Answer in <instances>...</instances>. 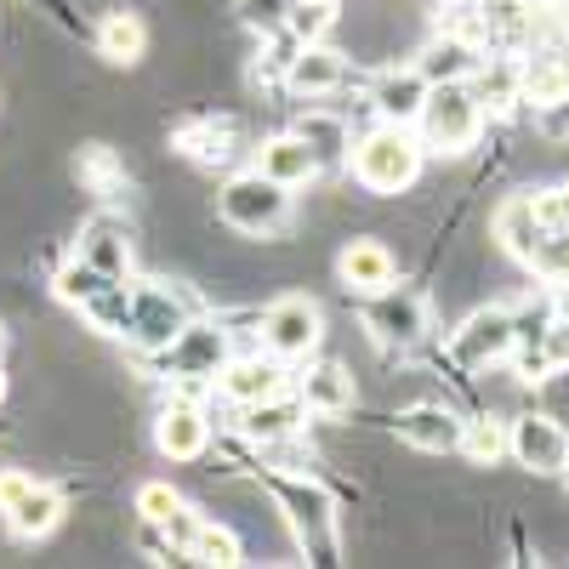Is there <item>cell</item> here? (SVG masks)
I'll return each instance as SVG.
<instances>
[{"label":"cell","mask_w":569,"mask_h":569,"mask_svg":"<svg viewBox=\"0 0 569 569\" xmlns=\"http://www.w3.org/2000/svg\"><path fill=\"white\" fill-rule=\"evenodd\" d=\"M308 421V410H302V399L284 388V393H273V399H257V405H240V433L251 439V445H279V439H297V427Z\"/></svg>","instance_id":"2e32d148"},{"label":"cell","mask_w":569,"mask_h":569,"mask_svg":"<svg viewBox=\"0 0 569 569\" xmlns=\"http://www.w3.org/2000/svg\"><path fill=\"white\" fill-rule=\"evenodd\" d=\"M410 131L421 137L427 154H467L472 142H479V131H485V103H479V91H472L467 80L427 86L421 114H416Z\"/></svg>","instance_id":"3957f363"},{"label":"cell","mask_w":569,"mask_h":569,"mask_svg":"<svg viewBox=\"0 0 569 569\" xmlns=\"http://www.w3.org/2000/svg\"><path fill=\"white\" fill-rule=\"evenodd\" d=\"M291 393L302 399V410H308V416L337 421V416H348V410H353V376H348L342 365H313Z\"/></svg>","instance_id":"44dd1931"},{"label":"cell","mask_w":569,"mask_h":569,"mask_svg":"<svg viewBox=\"0 0 569 569\" xmlns=\"http://www.w3.org/2000/svg\"><path fill=\"white\" fill-rule=\"evenodd\" d=\"M547 302H552L558 319H569V279H552V297H547Z\"/></svg>","instance_id":"f35d334b"},{"label":"cell","mask_w":569,"mask_h":569,"mask_svg":"<svg viewBox=\"0 0 569 569\" xmlns=\"http://www.w3.org/2000/svg\"><path fill=\"white\" fill-rule=\"evenodd\" d=\"M558 69H563V80H569V46H563V52H558Z\"/></svg>","instance_id":"60d3db41"},{"label":"cell","mask_w":569,"mask_h":569,"mask_svg":"<svg viewBox=\"0 0 569 569\" xmlns=\"http://www.w3.org/2000/svg\"><path fill=\"white\" fill-rule=\"evenodd\" d=\"M0 348H7V330H0Z\"/></svg>","instance_id":"ee69618b"},{"label":"cell","mask_w":569,"mask_h":569,"mask_svg":"<svg viewBox=\"0 0 569 569\" xmlns=\"http://www.w3.org/2000/svg\"><path fill=\"white\" fill-rule=\"evenodd\" d=\"M103 284H114V279H109V273H98L91 262H80V257H69V262L58 268V279H52V291H58L69 308H86L91 297L103 291Z\"/></svg>","instance_id":"83f0119b"},{"label":"cell","mask_w":569,"mask_h":569,"mask_svg":"<svg viewBox=\"0 0 569 569\" xmlns=\"http://www.w3.org/2000/svg\"><path fill=\"white\" fill-rule=\"evenodd\" d=\"M268 496L279 501L284 525H291L297 547L308 552V563H342V525H337V501H330L325 485L297 479V472H262Z\"/></svg>","instance_id":"6da1fadb"},{"label":"cell","mask_w":569,"mask_h":569,"mask_svg":"<svg viewBox=\"0 0 569 569\" xmlns=\"http://www.w3.org/2000/svg\"><path fill=\"white\" fill-rule=\"evenodd\" d=\"M525 268L541 273L547 284H552V279H569V222H558V228L541 233V246H536V257H530Z\"/></svg>","instance_id":"4dcf8cb0"},{"label":"cell","mask_w":569,"mask_h":569,"mask_svg":"<svg viewBox=\"0 0 569 569\" xmlns=\"http://www.w3.org/2000/svg\"><path fill=\"white\" fill-rule=\"evenodd\" d=\"M461 427H467V421H461L456 410H445V405H410V410L393 416V433H399L410 450H427V456H456Z\"/></svg>","instance_id":"4fadbf2b"},{"label":"cell","mask_w":569,"mask_h":569,"mask_svg":"<svg viewBox=\"0 0 569 569\" xmlns=\"http://www.w3.org/2000/svg\"><path fill=\"white\" fill-rule=\"evenodd\" d=\"M342 80H348V63H342L337 46H325V40H308L284 58V91H291V98H330Z\"/></svg>","instance_id":"7c38bea8"},{"label":"cell","mask_w":569,"mask_h":569,"mask_svg":"<svg viewBox=\"0 0 569 569\" xmlns=\"http://www.w3.org/2000/svg\"><path fill=\"white\" fill-rule=\"evenodd\" d=\"M217 211H222L228 228L251 233V240H273V233H284V222H291V188L273 182V177H262V171L251 166V171H240V177L222 182Z\"/></svg>","instance_id":"277c9868"},{"label":"cell","mask_w":569,"mask_h":569,"mask_svg":"<svg viewBox=\"0 0 569 569\" xmlns=\"http://www.w3.org/2000/svg\"><path fill=\"white\" fill-rule=\"evenodd\" d=\"M552 194H558V211L569 217V182H558V188H552Z\"/></svg>","instance_id":"ab89813d"},{"label":"cell","mask_w":569,"mask_h":569,"mask_svg":"<svg viewBox=\"0 0 569 569\" xmlns=\"http://www.w3.org/2000/svg\"><path fill=\"white\" fill-rule=\"evenodd\" d=\"M7 518V530L18 536V541H46L58 525H63V496L52 490V485H40V479H29V490L0 512Z\"/></svg>","instance_id":"d6986e66"},{"label":"cell","mask_w":569,"mask_h":569,"mask_svg":"<svg viewBox=\"0 0 569 569\" xmlns=\"http://www.w3.org/2000/svg\"><path fill=\"white\" fill-rule=\"evenodd\" d=\"M98 52H103L109 63L131 69L142 52H149V29H142V18H137V12H109V18L98 23Z\"/></svg>","instance_id":"cb8c5ba5"},{"label":"cell","mask_w":569,"mask_h":569,"mask_svg":"<svg viewBox=\"0 0 569 569\" xmlns=\"http://www.w3.org/2000/svg\"><path fill=\"white\" fill-rule=\"evenodd\" d=\"M74 257L91 262L98 273H109V279H131V240H126V228H120L114 217L86 222L80 240H74Z\"/></svg>","instance_id":"ffe728a7"},{"label":"cell","mask_w":569,"mask_h":569,"mask_svg":"<svg viewBox=\"0 0 569 569\" xmlns=\"http://www.w3.org/2000/svg\"><path fill=\"white\" fill-rule=\"evenodd\" d=\"M558 479H563V490H569V456H563V467H558Z\"/></svg>","instance_id":"b9f144b4"},{"label":"cell","mask_w":569,"mask_h":569,"mask_svg":"<svg viewBox=\"0 0 569 569\" xmlns=\"http://www.w3.org/2000/svg\"><path fill=\"white\" fill-rule=\"evenodd\" d=\"M177 149L188 160H200V166H217L233 154V120H188L177 131Z\"/></svg>","instance_id":"d4e9b609"},{"label":"cell","mask_w":569,"mask_h":569,"mask_svg":"<svg viewBox=\"0 0 569 569\" xmlns=\"http://www.w3.org/2000/svg\"><path fill=\"white\" fill-rule=\"evenodd\" d=\"M284 29H291L297 46L325 40V29H330V7H325V0H291V18H284Z\"/></svg>","instance_id":"1f68e13d"},{"label":"cell","mask_w":569,"mask_h":569,"mask_svg":"<svg viewBox=\"0 0 569 569\" xmlns=\"http://www.w3.org/2000/svg\"><path fill=\"white\" fill-rule=\"evenodd\" d=\"M421 98H427V80H421L416 63L410 69H382L376 86H370V109H376V120H388V126H416Z\"/></svg>","instance_id":"e0dca14e"},{"label":"cell","mask_w":569,"mask_h":569,"mask_svg":"<svg viewBox=\"0 0 569 569\" xmlns=\"http://www.w3.org/2000/svg\"><path fill=\"white\" fill-rule=\"evenodd\" d=\"M188 563H206V569H233L246 558V547H240V536H233L228 525H211V518H200V530H194V541H188V552H182Z\"/></svg>","instance_id":"484cf974"},{"label":"cell","mask_w":569,"mask_h":569,"mask_svg":"<svg viewBox=\"0 0 569 569\" xmlns=\"http://www.w3.org/2000/svg\"><path fill=\"white\" fill-rule=\"evenodd\" d=\"M319 337H325V313L319 302L308 297H279L268 313H262V353H273L279 365H302L319 353Z\"/></svg>","instance_id":"52a82bcc"},{"label":"cell","mask_w":569,"mask_h":569,"mask_svg":"<svg viewBox=\"0 0 569 569\" xmlns=\"http://www.w3.org/2000/svg\"><path fill=\"white\" fill-rule=\"evenodd\" d=\"M365 330L376 348H393V353H410L416 342H427V302L410 284H388V291L365 297Z\"/></svg>","instance_id":"8992f818"},{"label":"cell","mask_w":569,"mask_h":569,"mask_svg":"<svg viewBox=\"0 0 569 569\" xmlns=\"http://www.w3.org/2000/svg\"><path fill=\"white\" fill-rule=\"evenodd\" d=\"M29 479H34V472H23V467H7V472H0V512H7V507L29 490Z\"/></svg>","instance_id":"74e56055"},{"label":"cell","mask_w":569,"mask_h":569,"mask_svg":"<svg viewBox=\"0 0 569 569\" xmlns=\"http://www.w3.org/2000/svg\"><path fill=\"white\" fill-rule=\"evenodd\" d=\"M297 131L308 137V149L319 154V166H330V160H348V126H342V120H330V114H308Z\"/></svg>","instance_id":"f546056e"},{"label":"cell","mask_w":569,"mask_h":569,"mask_svg":"<svg viewBox=\"0 0 569 569\" xmlns=\"http://www.w3.org/2000/svg\"><path fill=\"white\" fill-rule=\"evenodd\" d=\"M421 137L410 126H376L365 131L359 142H348V166H353V182L370 188V194H405V188L421 177Z\"/></svg>","instance_id":"7a4b0ae2"},{"label":"cell","mask_w":569,"mask_h":569,"mask_svg":"<svg viewBox=\"0 0 569 569\" xmlns=\"http://www.w3.org/2000/svg\"><path fill=\"white\" fill-rule=\"evenodd\" d=\"M80 177L98 188V200H120V188H126V166L103 149V142H91V149H80Z\"/></svg>","instance_id":"f1b7e54d"},{"label":"cell","mask_w":569,"mask_h":569,"mask_svg":"<svg viewBox=\"0 0 569 569\" xmlns=\"http://www.w3.org/2000/svg\"><path fill=\"white\" fill-rule=\"evenodd\" d=\"M479 63H485V58H479V46L461 40V34H439V40L416 58V69H421V80H427V86L472 80V74H479Z\"/></svg>","instance_id":"603a6c76"},{"label":"cell","mask_w":569,"mask_h":569,"mask_svg":"<svg viewBox=\"0 0 569 569\" xmlns=\"http://www.w3.org/2000/svg\"><path fill=\"white\" fill-rule=\"evenodd\" d=\"M536 353H541L547 376L569 370V319H558V313H552V325L541 330V342H536Z\"/></svg>","instance_id":"e575fe53"},{"label":"cell","mask_w":569,"mask_h":569,"mask_svg":"<svg viewBox=\"0 0 569 569\" xmlns=\"http://www.w3.org/2000/svg\"><path fill=\"white\" fill-rule=\"evenodd\" d=\"M472 467H496L501 456H507V427L501 421H490V416H479V421H467L461 427V445H456Z\"/></svg>","instance_id":"4316f807"},{"label":"cell","mask_w":569,"mask_h":569,"mask_svg":"<svg viewBox=\"0 0 569 569\" xmlns=\"http://www.w3.org/2000/svg\"><path fill=\"white\" fill-rule=\"evenodd\" d=\"M154 359L177 382H217V370L228 365V330L211 319H188Z\"/></svg>","instance_id":"ba28073f"},{"label":"cell","mask_w":569,"mask_h":569,"mask_svg":"<svg viewBox=\"0 0 569 569\" xmlns=\"http://www.w3.org/2000/svg\"><path fill=\"white\" fill-rule=\"evenodd\" d=\"M337 279L348 284L353 297H376V291H388V284L399 279V262L382 240H348L342 257H337Z\"/></svg>","instance_id":"5bb4252c"},{"label":"cell","mask_w":569,"mask_h":569,"mask_svg":"<svg viewBox=\"0 0 569 569\" xmlns=\"http://www.w3.org/2000/svg\"><path fill=\"white\" fill-rule=\"evenodd\" d=\"M472 80H485V98H479L485 109H512V103H525V98H518V69H496V74H490V69L479 63V74H472Z\"/></svg>","instance_id":"836d02e7"},{"label":"cell","mask_w":569,"mask_h":569,"mask_svg":"<svg viewBox=\"0 0 569 569\" xmlns=\"http://www.w3.org/2000/svg\"><path fill=\"white\" fill-rule=\"evenodd\" d=\"M126 291H131V319H126V342L142 348V353H160L177 330L194 319V308H188L171 284L160 279H126Z\"/></svg>","instance_id":"5b68a950"},{"label":"cell","mask_w":569,"mask_h":569,"mask_svg":"<svg viewBox=\"0 0 569 569\" xmlns=\"http://www.w3.org/2000/svg\"><path fill=\"white\" fill-rule=\"evenodd\" d=\"M154 530H160V541H166V547L182 558V552H188V541H194V530H200V512L177 501V507H171V518H160Z\"/></svg>","instance_id":"d6a6232c"},{"label":"cell","mask_w":569,"mask_h":569,"mask_svg":"<svg viewBox=\"0 0 569 569\" xmlns=\"http://www.w3.org/2000/svg\"><path fill=\"white\" fill-rule=\"evenodd\" d=\"M182 496L171 490V485H142L137 490V512H142V525H160V518H171V507H177Z\"/></svg>","instance_id":"8d00e7d4"},{"label":"cell","mask_w":569,"mask_h":569,"mask_svg":"<svg viewBox=\"0 0 569 569\" xmlns=\"http://www.w3.org/2000/svg\"><path fill=\"white\" fill-rule=\"evenodd\" d=\"M257 171L273 177V182H284V188H308L319 177V154L308 149L302 131H279V137H268L262 149H257Z\"/></svg>","instance_id":"ac0fdd59"},{"label":"cell","mask_w":569,"mask_h":569,"mask_svg":"<svg viewBox=\"0 0 569 569\" xmlns=\"http://www.w3.org/2000/svg\"><path fill=\"white\" fill-rule=\"evenodd\" d=\"M154 445H160V456H171V461H200L206 445H211L206 410H200V405H166L160 421H154Z\"/></svg>","instance_id":"9a60e30c"},{"label":"cell","mask_w":569,"mask_h":569,"mask_svg":"<svg viewBox=\"0 0 569 569\" xmlns=\"http://www.w3.org/2000/svg\"><path fill=\"white\" fill-rule=\"evenodd\" d=\"M240 18L262 34H279L284 18H291V0H240Z\"/></svg>","instance_id":"d590c367"},{"label":"cell","mask_w":569,"mask_h":569,"mask_svg":"<svg viewBox=\"0 0 569 569\" xmlns=\"http://www.w3.org/2000/svg\"><path fill=\"white\" fill-rule=\"evenodd\" d=\"M512 353V308H479V313H467L461 330L450 337V359L461 370H490V365H507Z\"/></svg>","instance_id":"30bf717a"},{"label":"cell","mask_w":569,"mask_h":569,"mask_svg":"<svg viewBox=\"0 0 569 569\" xmlns=\"http://www.w3.org/2000/svg\"><path fill=\"white\" fill-rule=\"evenodd\" d=\"M325 7H337V0H325Z\"/></svg>","instance_id":"f6af8a7d"},{"label":"cell","mask_w":569,"mask_h":569,"mask_svg":"<svg viewBox=\"0 0 569 569\" xmlns=\"http://www.w3.org/2000/svg\"><path fill=\"white\" fill-rule=\"evenodd\" d=\"M0 399H7V370H0Z\"/></svg>","instance_id":"7bdbcfd3"},{"label":"cell","mask_w":569,"mask_h":569,"mask_svg":"<svg viewBox=\"0 0 569 569\" xmlns=\"http://www.w3.org/2000/svg\"><path fill=\"white\" fill-rule=\"evenodd\" d=\"M291 388V370H284L273 353H246V359H228L217 370V393L240 410V405H257V399H273Z\"/></svg>","instance_id":"8fae6325"},{"label":"cell","mask_w":569,"mask_h":569,"mask_svg":"<svg viewBox=\"0 0 569 569\" xmlns=\"http://www.w3.org/2000/svg\"><path fill=\"white\" fill-rule=\"evenodd\" d=\"M541 217H536V194H507L501 206H496V240H501V251L512 257V262H530L536 257V246H541Z\"/></svg>","instance_id":"7402d4cb"},{"label":"cell","mask_w":569,"mask_h":569,"mask_svg":"<svg viewBox=\"0 0 569 569\" xmlns=\"http://www.w3.org/2000/svg\"><path fill=\"white\" fill-rule=\"evenodd\" d=\"M507 456L536 472V479H558V467L569 456V433H563V421L541 416V410H525V416H512L507 421Z\"/></svg>","instance_id":"9c48e42d"}]
</instances>
